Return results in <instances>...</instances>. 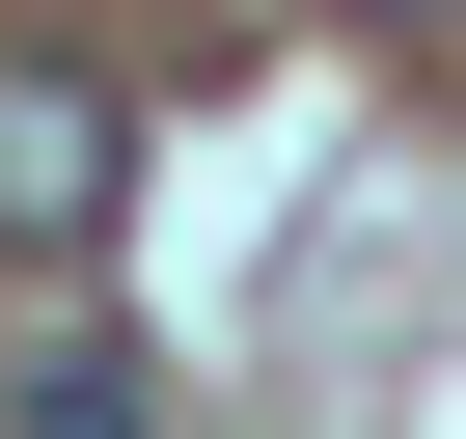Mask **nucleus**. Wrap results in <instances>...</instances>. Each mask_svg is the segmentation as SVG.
<instances>
[{
    "label": "nucleus",
    "mask_w": 466,
    "mask_h": 439,
    "mask_svg": "<svg viewBox=\"0 0 466 439\" xmlns=\"http://www.w3.org/2000/svg\"><path fill=\"white\" fill-rule=\"evenodd\" d=\"M110 192H137L110 83H56V56H0V248H28V275H83V248H110Z\"/></svg>",
    "instance_id": "nucleus-1"
},
{
    "label": "nucleus",
    "mask_w": 466,
    "mask_h": 439,
    "mask_svg": "<svg viewBox=\"0 0 466 439\" xmlns=\"http://www.w3.org/2000/svg\"><path fill=\"white\" fill-rule=\"evenodd\" d=\"M0 439H165V357H110V330H56V357H28V412H0Z\"/></svg>",
    "instance_id": "nucleus-2"
},
{
    "label": "nucleus",
    "mask_w": 466,
    "mask_h": 439,
    "mask_svg": "<svg viewBox=\"0 0 466 439\" xmlns=\"http://www.w3.org/2000/svg\"><path fill=\"white\" fill-rule=\"evenodd\" d=\"M357 28H439V0H357Z\"/></svg>",
    "instance_id": "nucleus-3"
}]
</instances>
